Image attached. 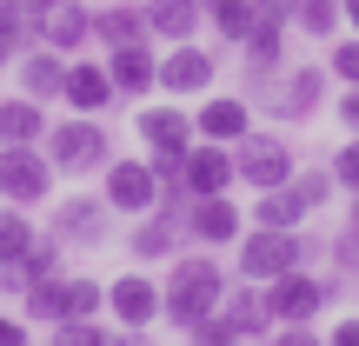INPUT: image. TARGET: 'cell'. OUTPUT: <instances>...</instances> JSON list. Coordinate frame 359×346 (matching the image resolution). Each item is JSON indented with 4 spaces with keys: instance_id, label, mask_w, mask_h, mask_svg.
I'll return each instance as SVG.
<instances>
[{
    "instance_id": "43",
    "label": "cell",
    "mask_w": 359,
    "mask_h": 346,
    "mask_svg": "<svg viewBox=\"0 0 359 346\" xmlns=\"http://www.w3.org/2000/svg\"><path fill=\"white\" fill-rule=\"evenodd\" d=\"M339 7H346V20H353V27H359V0H339Z\"/></svg>"
},
{
    "instance_id": "27",
    "label": "cell",
    "mask_w": 359,
    "mask_h": 346,
    "mask_svg": "<svg viewBox=\"0 0 359 346\" xmlns=\"http://www.w3.org/2000/svg\"><path fill=\"white\" fill-rule=\"evenodd\" d=\"M173 240H180V220H173V213H160V220H147V227L133 233V253H140V260H167V253H173Z\"/></svg>"
},
{
    "instance_id": "5",
    "label": "cell",
    "mask_w": 359,
    "mask_h": 346,
    "mask_svg": "<svg viewBox=\"0 0 359 346\" xmlns=\"http://www.w3.org/2000/svg\"><path fill=\"white\" fill-rule=\"evenodd\" d=\"M233 173L253 180L259 193H266V187H286V180H293V147L273 140V133H240V160H233Z\"/></svg>"
},
{
    "instance_id": "32",
    "label": "cell",
    "mask_w": 359,
    "mask_h": 346,
    "mask_svg": "<svg viewBox=\"0 0 359 346\" xmlns=\"http://www.w3.org/2000/svg\"><path fill=\"white\" fill-rule=\"evenodd\" d=\"M187 333H193V346H240V326H233V320H226L219 307L206 313V320H193Z\"/></svg>"
},
{
    "instance_id": "38",
    "label": "cell",
    "mask_w": 359,
    "mask_h": 346,
    "mask_svg": "<svg viewBox=\"0 0 359 346\" xmlns=\"http://www.w3.org/2000/svg\"><path fill=\"white\" fill-rule=\"evenodd\" d=\"M273 346H320V333H313V326H286Z\"/></svg>"
},
{
    "instance_id": "4",
    "label": "cell",
    "mask_w": 359,
    "mask_h": 346,
    "mask_svg": "<svg viewBox=\"0 0 359 346\" xmlns=\"http://www.w3.org/2000/svg\"><path fill=\"white\" fill-rule=\"evenodd\" d=\"M320 307H326V286L313 280V273L286 267V273H273V280H266V313H273V320H286V326H306Z\"/></svg>"
},
{
    "instance_id": "13",
    "label": "cell",
    "mask_w": 359,
    "mask_h": 346,
    "mask_svg": "<svg viewBox=\"0 0 359 346\" xmlns=\"http://www.w3.org/2000/svg\"><path fill=\"white\" fill-rule=\"evenodd\" d=\"M60 93H67V107H80V114H100V107L114 100V74H107V67H93V60H67Z\"/></svg>"
},
{
    "instance_id": "1",
    "label": "cell",
    "mask_w": 359,
    "mask_h": 346,
    "mask_svg": "<svg viewBox=\"0 0 359 346\" xmlns=\"http://www.w3.org/2000/svg\"><path fill=\"white\" fill-rule=\"evenodd\" d=\"M219 293H226L219 260H180L173 280L160 286V313H167L173 326H193V320H206V313L219 307Z\"/></svg>"
},
{
    "instance_id": "11",
    "label": "cell",
    "mask_w": 359,
    "mask_h": 346,
    "mask_svg": "<svg viewBox=\"0 0 359 346\" xmlns=\"http://www.w3.org/2000/svg\"><path fill=\"white\" fill-rule=\"evenodd\" d=\"M107 307L120 313V326H133V333H140V326H154V320H160V286H154V280H140V273H127V280L107 286Z\"/></svg>"
},
{
    "instance_id": "28",
    "label": "cell",
    "mask_w": 359,
    "mask_h": 346,
    "mask_svg": "<svg viewBox=\"0 0 359 346\" xmlns=\"http://www.w3.org/2000/svg\"><path fill=\"white\" fill-rule=\"evenodd\" d=\"M34 246V227H27L20 206H0V267H13V260Z\"/></svg>"
},
{
    "instance_id": "34",
    "label": "cell",
    "mask_w": 359,
    "mask_h": 346,
    "mask_svg": "<svg viewBox=\"0 0 359 346\" xmlns=\"http://www.w3.org/2000/svg\"><path fill=\"white\" fill-rule=\"evenodd\" d=\"M326 173H333V187L359 193V140H346V147H339V154H333V167H326Z\"/></svg>"
},
{
    "instance_id": "23",
    "label": "cell",
    "mask_w": 359,
    "mask_h": 346,
    "mask_svg": "<svg viewBox=\"0 0 359 346\" xmlns=\"http://www.w3.org/2000/svg\"><path fill=\"white\" fill-rule=\"evenodd\" d=\"M200 133H206V140H219V147L240 140V133H246V100H206L200 107Z\"/></svg>"
},
{
    "instance_id": "3",
    "label": "cell",
    "mask_w": 359,
    "mask_h": 346,
    "mask_svg": "<svg viewBox=\"0 0 359 346\" xmlns=\"http://www.w3.org/2000/svg\"><path fill=\"white\" fill-rule=\"evenodd\" d=\"M299 260H306V240H299L293 227H259L253 240L240 246V273L246 280H273V273L299 267Z\"/></svg>"
},
{
    "instance_id": "26",
    "label": "cell",
    "mask_w": 359,
    "mask_h": 346,
    "mask_svg": "<svg viewBox=\"0 0 359 346\" xmlns=\"http://www.w3.org/2000/svg\"><path fill=\"white\" fill-rule=\"evenodd\" d=\"M27 313L34 320H67V280H27Z\"/></svg>"
},
{
    "instance_id": "12",
    "label": "cell",
    "mask_w": 359,
    "mask_h": 346,
    "mask_svg": "<svg viewBox=\"0 0 359 346\" xmlns=\"http://www.w3.org/2000/svg\"><path fill=\"white\" fill-rule=\"evenodd\" d=\"M154 87H167V93H206V87H213V53H200V47H173L167 60H160Z\"/></svg>"
},
{
    "instance_id": "2",
    "label": "cell",
    "mask_w": 359,
    "mask_h": 346,
    "mask_svg": "<svg viewBox=\"0 0 359 346\" xmlns=\"http://www.w3.org/2000/svg\"><path fill=\"white\" fill-rule=\"evenodd\" d=\"M53 187V160L34 154V147H0V200L13 206H40Z\"/></svg>"
},
{
    "instance_id": "45",
    "label": "cell",
    "mask_w": 359,
    "mask_h": 346,
    "mask_svg": "<svg viewBox=\"0 0 359 346\" xmlns=\"http://www.w3.org/2000/svg\"><path fill=\"white\" fill-rule=\"evenodd\" d=\"M353 227H359V206H353Z\"/></svg>"
},
{
    "instance_id": "14",
    "label": "cell",
    "mask_w": 359,
    "mask_h": 346,
    "mask_svg": "<svg viewBox=\"0 0 359 346\" xmlns=\"http://www.w3.org/2000/svg\"><path fill=\"white\" fill-rule=\"evenodd\" d=\"M233 187V160H226V147L219 140H206V147H187V193L200 200V193H226Z\"/></svg>"
},
{
    "instance_id": "15",
    "label": "cell",
    "mask_w": 359,
    "mask_h": 346,
    "mask_svg": "<svg viewBox=\"0 0 359 346\" xmlns=\"http://www.w3.org/2000/svg\"><path fill=\"white\" fill-rule=\"evenodd\" d=\"M107 233V206L100 200H67L53 213V240H74V246H93Z\"/></svg>"
},
{
    "instance_id": "39",
    "label": "cell",
    "mask_w": 359,
    "mask_h": 346,
    "mask_svg": "<svg viewBox=\"0 0 359 346\" xmlns=\"http://www.w3.org/2000/svg\"><path fill=\"white\" fill-rule=\"evenodd\" d=\"M0 346H27V326L7 320V313H0Z\"/></svg>"
},
{
    "instance_id": "6",
    "label": "cell",
    "mask_w": 359,
    "mask_h": 346,
    "mask_svg": "<svg viewBox=\"0 0 359 346\" xmlns=\"http://www.w3.org/2000/svg\"><path fill=\"white\" fill-rule=\"evenodd\" d=\"M47 154H53V167H67V173H93L107 160V127H93V120H67V127L47 133Z\"/></svg>"
},
{
    "instance_id": "21",
    "label": "cell",
    "mask_w": 359,
    "mask_h": 346,
    "mask_svg": "<svg viewBox=\"0 0 359 346\" xmlns=\"http://www.w3.org/2000/svg\"><path fill=\"white\" fill-rule=\"evenodd\" d=\"M93 34L107 47H133V40H147V13L140 7H107V13H93Z\"/></svg>"
},
{
    "instance_id": "29",
    "label": "cell",
    "mask_w": 359,
    "mask_h": 346,
    "mask_svg": "<svg viewBox=\"0 0 359 346\" xmlns=\"http://www.w3.org/2000/svg\"><path fill=\"white\" fill-rule=\"evenodd\" d=\"M293 20L306 27V34H320V40H326L339 20H346V7H339V0H299V7H293Z\"/></svg>"
},
{
    "instance_id": "17",
    "label": "cell",
    "mask_w": 359,
    "mask_h": 346,
    "mask_svg": "<svg viewBox=\"0 0 359 346\" xmlns=\"http://www.w3.org/2000/svg\"><path fill=\"white\" fill-rule=\"evenodd\" d=\"M40 133H47L40 100H0V147H34Z\"/></svg>"
},
{
    "instance_id": "35",
    "label": "cell",
    "mask_w": 359,
    "mask_h": 346,
    "mask_svg": "<svg viewBox=\"0 0 359 346\" xmlns=\"http://www.w3.org/2000/svg\"><path fill=\"white\" fill-rule=\"evenodd\" d=\"M293 193H299L306 206H320L326 193H333V173H299V180H293Z\"/></svg>"
},
{
    "instance_id": "19",
    "label": "cell",
    "mask_w": 359,
    "mask_h": 346,
    "mask_svg": "<svg viewBox=\"0 0 359 346\" xmlns=\"http://www.w3.org/2000/svg\"><path fill=\"white\" fill-rule=\"evenodd\" d=\"M60 80H67V60L60 53H27L20 60V87H27V100H53V93H60Z\"/></svg>"
},
{
    "instance_id": "16",
    "label": "cell",
    "mask_w": 359,
    "mask_h": 346,
    "mask_svg": "<svg viewBox=\"0 0 359 346\" xmlns=\"http://www.w3.org/2000/svg\"><path fill=\"white\" fill-rule=\"evenodd\" d=\"M140 133H147L154 154H187V147H193V127H187L180 107H154V114H140Z\"/></svg>"
},
{
    "instance_id": "7",
    "label": "cell",
    "mask_w": 359,
    "mask_h": 346,
    "mask_svg": "<svg viewBox=\"0 0 359 346\" xmlns=\"http://www.w3.org/2000/svg\"><path fill=\"white\" fill-rule=\"evenodd\" d=\"M34 20H40V40H47L53 53L87 47V34H93V13L80 7V0H47V7H40Z\"/></svg>"
},
{
    "instance_id": "41",
    "label": "cell",
    "mask_w": 359,
    "mask_h": 346,
    "mask_svg": "<svg viewBox=\"0 0 359 346\" xmlns=\"http://www.w3.org/2000/svg\"><path fill=\"white\" fill-rule=\"evenodd\" d=\"M333 346H359V320H346V326H333Z\"/></svg>"
},
{
    "instance_id": "33",
    "label": "cell",
    "mask_w": 359,
    "mask_h": 346,
    "mask_svg": "<svg viewBox=\"0 0 359 346\" xmlns=\"http://www.w3.org/2000/svg\"><path fill=\"white\" fill-rule=\"evenodd\" d=\"M114 333H100L93 320H53V346H107Z\"/></svg>"
},
{
    "instance_id": "8",
    "label": "cell",
    "mask_w": 359,
    "mask_h": 346,
    "mask_svg": "<svg viewBox=\"0 0 359 346\" xmlns=\"http://www.w3.org/2000/svg\"><path fill=\"white\" fill-rule=\"evenodd\" d=\"M187 233H193V240H206V246L240 240V206H233L226 193H200V200L187 206Z\"/></svg>"
},
{
    "instance_id": "24",
    "label": "cell",
    "mask_w": 359,
    "mask_h": 346,
    "mask_svg": "<svg viewBox=\"0 0 359 346\" xmlns=\"http://www.w3.org/2000/svg\"><path fill=\"white\" fill-rule=\"evenodd\" d=\"M226 320L240 326V340H259L273 326V313H266V293H253V286H240V293L226 300Z\"/></svg>"
},
{
    "instance_id": "37",
    "label": "cell",
    "mask_w": 359,
    "mask_h": 346,
    "mask_svg": "<svg viewBox=\"0 0 359 346\" xmlns=\"http://www.w3.org/2000/svg\"><path fill=\"white\" fill-rule=\"evenodd\" d=\"M299 0H253V20H293Z\"/></svg>"
},
{
    "instance_id": "42",
    "label": "cell",
    "mask_w": 359,
    "mask_h": 346,
    "mask_svg": "<svg viewBox=\"0 0 359 346\" xmlns=\"http://www.w3.org/2000/svg\"><path fill=\"white\" fill-rule=\"evenodd\" d=\"M7 7H20V13H40V7H47V0H7Z\"/></svg>"
},
{
    "instance_id": "25",
    "label": "cell",
    "mask_w": 359,
    "mask_h": 346,
    "mask_svg": "<svg viewBox=\"0 0 359 346\" xmlns=\"http://www.w3.org/2000/svg\"><path fill=\"white\" fill-rule=\"evenodd\" d=\"M200 13H206L226 40H246V27H253V0H200Z\"/></svg>"
},
{
    "instance_id": "20",
    "label": "cell",
    "mask_w": 359,
    "mask_h": 346,
    "mask_svg": "<svg viewBox=\"0 0 359 346\" xmlns=\"http://www.w3.org/2000/svg\"><path fill=\"white\" fill-rule=\"evenodd\" d=\"M253 220L259 227H299V220H306V200L293 193V180H286V187H266L259 206H253Z\"/></svg>"
},
{
    "instance_id": "36",
    "label": "cell",
    "mask_w": 359,
    "mask_h": 346,
    "mask_svg": "<svg viewBox=\"0 0 359 346\" xmlns=\"http://www.w3.org/2000/svg\"><path fill=\"white\" fill-rule=\"evenodd\" d=\"M333 74L346 80V87H359V40H346V47H333Z\"/></svg>"
},
{
    "instance_id": "10",
    "label": "cell",
    "mask_w": 359,
    "mask_h": 346,
    "mask_svg": "<svg viewBox=\"0 0 359 346\" xmlns=\"http://www.w3.org/2000/svg\"><path fill=\"white\" fill-rule=\"evenodd\" d=\"M107 74H114V93L140 100V93H154L160 60H154V47H147V40H133V47H114V53H107Z\"/></svg>"
},
{
    "instance_id": "44",
    "label": "cell",
    "mask_w": 359,
    "mask_h": 346,
    "mask_svg": "<svg viewBox=\"0 0 359 346\" xmlns=\"http://www.w3.org/2000/svg\"><path fill=\"white\" fill-rule=\"evenodd\" d=\"M0 67H7V47H0Z\"/></svg>"
},
{
    "instance_id": "22",
    "label": "cell",
    "mask_w": 359,
    "mask_h": 346,
    "mask_svg": "<svg viewBox=\"0 0 359 346\" xmlns=\"http://www.w3.org/2000/svg\"><path fill=\"white\" fill-rule=\"evenodd\" d=\"M320 93H326V74L320 67H299V74L286 80V100H273V107H280L286 120H306L313 107H320Z\"/></svg>"
},
{
    "instance_id": "31",
    "label": "cell",
    "mask_w": 359,
    "mask_h": 346,
    "mask_svg": "<svg viewBox=\"0 0 359 346\" xmlns=\"http://www.w3.org/2000/svg\"><path fill=\"white\" fill-rule=\"evenodd\" d=\"M107 307V286L100 280H67V320H93Z\"/></svg>"
},
{
    "instance_id": "18",
    "label": "cell",
    "mask_w": 359,
    "mask_h": 346,
    "mask_svg": "<svg viewBox=\"0 0 359 346\" xmlns=\"http://www.w3.org/2000/svg\"><path fill=\"white\" fill-rule=\"evenodd\" d=\"M193 27H200V0H147V34L187 40Z\"/></svg>"
},
{
    "instance_id": "30",
    "label": "cell",
    "mask_w": 359,
    "mask_h": 346,
    "mask_svg": "<svg viewBox=\"0 0 359 346\" xmlns=\"http://www.w3.org/2000/svg\"><path fill=\"white\" fill-rule=\"evenodd\" d=\"M280 34H286V20H253V27H246V53H253V67L280 60Z\"/></svg>"
},
{
    "instance_id": "40",
    "label": "cell",
    "mask_w": 359,
    "mask_h": 346,
    "mask_svg": "<svg viewBox=\"0 0 359 346\" xmlns=\"http://www.w3.org/2000/svg\"><path fill=\"white\" fill-rule=\"evenodd\" d=\"M339 120H346V127H353V133H359V87H353V93H346V100H339Z\"/></svg>"
},
{
    "instance_id": "9",
    "label": "cell",
    "mask_w": 359,
    "mask_h": 346,
    "mask_svg": "<svg viewBox=\"0 0 359 346\" xmlns=\"http://www.w3.org/2000/svg\"><path fill=\"white\" fill-rule=\"evenodd\" d=\"M154 200H160L154 167H140V160H120V167H107V206H120V213H147Z\"/></svg>"
}]
</instances>
